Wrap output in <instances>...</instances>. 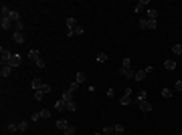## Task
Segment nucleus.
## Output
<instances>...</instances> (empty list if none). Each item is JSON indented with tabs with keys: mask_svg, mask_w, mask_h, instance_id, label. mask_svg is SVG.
Wrapping results in <instances>:
<instances>
[{
	"mask_svg": "<svg viewBox=\"0 0 182 135\" xmlns=\"http://www.w3.org/2000/svg\"><path fill=\"white\" fill-rule=\"evenodd\" d=\"M122 75H126L128 79H134V77H136V71H134V69H126V71H124V69H122Z\"/></svg>",
	"mask_w": 182,
	"mask_h": 135,
	"instance_id": "nucleus-17",
	"label": "nucleus"
},
{
	"mask_svg": "<svg viewBox=\"0 0 182 135\" xmlns=\"http://www.w3.org/2000/svg\"><path fill=\"white\" fill-rule=\"evenodd\" d=\"M41 91H43V93H49V91H51V85H47V83H45V85H43V89H41Z\"/></svg>",
	"mask_w": 182,
	"mask_h": 135,
	"instance_id": "nucleus-43",
	"label": "nucleus"
},
{
	"mask_svg": "<svg viewBox=\"0 0 182 135\" xmlns=\"http://www.w3.org/2000/svg\"><path fill=\"white\" fill-rule=\"evenodd\" d=\"M43 85H45V83H43L41 79H33V83H31V87H33L35 91H41L43 89Z\"/></svg>",
	"mask_w": 182,
	"mask_h": 135,
	"instance_id": "nucleus-9",
	"label": "nucleus"
},
{
	"mask_svg": "<svg viewBox=\"0 0 182 135\" xmlns=\"http://www.w3.org/2000/svg\"><path fill=\"white\" fill-rule=\"evenodd\" d=\"M113 131H115V133H124V131H126V127H124L122 123H117V125H113Z\"/></svg>",
	"mask_w": 182,
	"mask_h": 135,
	"instance_id": "nucleus-30",
	"label": "nucleus"
},
{
	"mask_svg": "<svg viewBox=\"0 0 182 135\" xmlns=\"http://www.w3.org/2000/svg\"><path fill=\"white\" fill-rule=\"evenodd\" d=\"M75 131H77V129H75L73 125H69V127H67V129L63 131V135H75Z\"/></svg>",
	"mask_w": 182,
	"mask_h": 135,
	"instance_id": "nucleus-26",
	"label": "nucleus"
},
{
	"mask_svg": "<svg viewBox=\"0 0 182 135\" xmlns=\"http://www.w3.org/2000/svg\"><path fill=\"white\" fill-rule=\"evenodd\" d=\"M8 18H10V20H12V22H14V24H16V22H20V14H18V12H16V10H12V12H10V16H8Z\"/></svg>",
	"mask_w": 182,
	"mask_h": 135,
	"instance_id": "nucleus-16",
	"label": "nucleus"
},
{
	"mask_svg": "<svg viewBox=\"0 0 182 135\" xmlns=\"http://www.w3.org/2000/svg\"><path fill=\"white\" fill-rule=\"evenodd\" d=\"M138 28H140V30H146V28H148V18L138 20Z\"/></svg>",
	"mask_w": 182,
	"mask_h": 135,
	"instance_id": "nucleus-18",
	"label": "nucleus"
},
{
	"mask_svg": "<svg viewBox=\"0 0 182 135\" xmlns=\"http://www.w3.org/2000/svg\"><path fill=\"white\" fill-rule=\"evenodd\" d=\"M10 73H12V67L10 65H4L2 69H0V77L4 79V77H10Z\"/></svg>",
	"mask_w": 182,
	"mask_h": 135,
	"instance_id": "nucleus-5",
	"label": "nucleus"
},
{
	"mask_svg": "<svg viewBox=\"0 0 182 135\" xmlns=\"http://www.w3.org/2000/svg\"><path fill=\"white\" fill-rule=\"evenodd\" d=\"M41 117H43V119H49V117H51V111H49V109H43V111H41Z\"/></svg>",
	"mask_w": 182,
	"mask_h": 135,
	"instance_id": "nucleus-37",
	"label": "nucleus"
},
{
	"mask_svg": "<svg viewBox=\"0 0 182 135\" xmlns=\"http://www.w3.org/2000/svg\"><path fill=\"white\" fill-rule=\"evenodd\" d=\"M12 41H14V43H18V45H22L26 39H24V34H22V32H14V34H12Z\"/></svg>",
	"mask_w": 182,
	"mask_h": 135,
	"instance_id": "nucleus-7",
	"label": "nucleus"
},
{
	"mask_svg": "<svg viewBox=\"0 0 182 135\" xmlns=\"http://www.w3.org/2000/svg\"><path fill=\"white\" fill-rule=\"evenodd\" d=\"M174 89H176V91H182V81H176V85H174Z\"/></svg>",
	"mask_w": 182,
	"mask_h": 135,
	"instance_id": "nucleus-42",
	"label": "nucleus"
},
{
	"mask_svg": "<svg viewBox=\"0 0 182 135\" xmlns=\"http://www.w3.org/2000/svg\"><path fill=\"white\" fill-rule=\"evenodd\" d=\"M158 18V10L156 8H148V20H156Z\"/></svg>",
	"mask_w": 182,
	"mask_h": 135,
	"instance_id": "nucleus-11",
	"label": "nucleus"
},
{
	"mask_svg": "<svg viewBox=\"0 0 182 135\" xmlns=\"http://www.w3.org/2000/svg\"><path fill=\"white\" fill-rule=\"evenodd\" d=\"M0 12H2V18H8V16H10V12H12V10H10V8H8V6H2V8H0Z\"/></svg>",
	"mask_w": 182,
	"mask_h": 135,
	"instance_id": "nucleus-20",
	"label": "nucleus"
},
{
	"mask_svg": "<svg viewBox=\"0 0 182 135\" xmlns=\"http://www.w3.org/2000/svg\"><path fill=\"white\" fill-rule=\"evenodd\" d=\"M148 28H150V30H156V28H158V22H156V20H148Z\"/></svg>",
	"mask_w": 182,
	"mask_h": 135,
	"instance_id": "nucleus-33",
	"label": "nucleus"
},
{
	"mask_svg": "<svg viewBox=\"0 0 182 135\" xmlns=\"http://www.w3.org/2000/svg\"><path fill=\"white\" fill-rule=\"evenodd\" d=\"M140 101H146V91H140V93H138V97H136L134 103H140Z\"/></svg>",
	"mask_w": 182,
	"mask_h": 135,
	"instance_id": "nucleus-24",
	"label": "nucleus"
},
{
	"mask_svg": "<svg viewBox=\"0 0 182 135\" xmlns=\"http://www.w3.org/2000/svg\"><path fill=\"white\" fill-rule=\"evenodd\" d=\"M0 54H2V56H0L2 67H4V65H8V63H10V56H12V52H10L8 48H4V46H2V48H0Z\"/></svg>",
	"mask_w": 182,
	"mask_h": 135,
	"instance_id": "nucleus-1",
	"label": "nucleus"
},
{
	"mask_svg": "<svg viewBox=\"0 0 182 135\" xmlns=\"http://www.w3.org/2000/svg\"><path fill=\"white\" fill-rule=\"evenodd\" d=\"M144 71H146V75H150V73H152V71H154V67H152V65H150V67H146V69H144Z\"/></svg>",
	"mask_w": 182,
	"mask_h": 135,
	"instance_id": "nucleus-44",
	"label": "nucleus"
},
{
	"mask_svg": "<svg viewBox=\"0 0 182 135\" xmlns=\"http://www.w3.org/2000/svg\"><path fill=\"white\" fill-rule=\"evenodd\" d=\"M164 67H166L168 71H174V69H176V61H172V59H168V61H164Z\"/></svg>",
	"mask_w": 182,
	"mask_h": 135,
	"instance_id": "nucleus-13",
	"label": "nucleus"
},
{
	"mask_svg": "<svg viewBox=\"0 0 182 135\" xmlns=\"http://www.w3.org/2000/svg\"><path fill=\"white\" fill-rule=\"evenodd\" d=\"M97 61H99V63H105V61H107V54H105V52L97 54Z\"/></svg>",
	"mask_w": 182,
	"mask_h": 135,
	"instance_id": "nucleus-38",
	"label": "nucleus"
},
{
	"mask_svg": "<svg viewBox=\"0 0 182 135\" xmlns=\"http://www.w3.org/2000/svg\"><path fill=\"white\" fill-rule=\"evenodd\" d=\"M122 69H124V71H126V69H132V61H130L128 56H126V59L122 61Z\"/></svg>",
	"mask_w": 182,
	"mask_h": 135,
	"instance_id": "nucleus-21",
	"label": "nucleus"
},
{
	"mask_svg": "<svg viewBox=\"0 0 182 135\" xmlns=\"http://www.w3.org/2000/svg\"><path fill=\"white\" fill-rule=\"evenodd\" d=\"M35 63H37V67H39V69H45V61H43V59H37Z\"/></svg>",
	"mask_w": 182,
	"mask_h": 135,
	"instance_id": "nucleus-39",
	"label": "nucleus"
},
{
	"mask_svg": "<svg viewBox=\"0 0 182 135\" xmlns=\"http://www.w3.org/2000/svg\"><path fill=\"white\" fill-rule=\"evenodd\" d=\"M39 119H43V117H41V111H35V113L31 115V121H35V123H37Z\"/></svg>",
	"mask_w": 182,
	"mask_h": 135,
	"instance_id": "nucleus-28",
	"label": "nucleus"
},
{
	"mask_svg": "<svg viewBox=\"0 0 182 135\" xmlns=\"http://www.w3.org/2000/svg\"><path fill=\"white\" fill-rule=\"evenodd\" d=\"M101 133H103V135H113L115 131H113V127H109V125H107V127H103V131H101Z\"/></svg>",
	"mask_w": 182,
	"mask_h": 135,
	"instance_id": "nucleus-32",
	"label": "nucleus"
},
{
	"mask_svg": "<svg viewBox=\"0 0 182 135\" xmlns=\"http://www.w3.org/2000/svg\"><path fill=\"white\" fill-rule=\"evenodd\" d=\"M67 127H69V123H67L65 119H59V121H57V129H59V131H65Z\"/></svg>",
	"mask_w": 182,
	"mask_h": 135,
	"instance_id": "nucleus-14",
	"label": "nucleus"
},
{
	"mask_svg": "<svg viewBox=\"0 0 182 135\" xmlns=\"http://www.w3.org/2000/svg\"><path fill=\"white\" fill-rule=\"evenodd\" d=\"M75 34H85V28H83V26H77V28H75Z\"/></svg>",
	"mask_w": 182,
	"mask_h": 135,
	"instance_id": "nucleus-41",
	"label": "nucleus"
},
{
	"mask_svg": "<svg viewBox=\"0 0 182 135\" xmlns=\"http://www.w3.org/2000/svg\"><path fill=\"white\" fill-rule=\"evenodd\" d=\"M172 95H174V91H172V89H166V87L162 89V97H164V99H170Z\"/></svg>",
	"mask_w": 182,
	"mask_h": 135,
	"instance_id": "nucleus-19",
	"label": "nucleus"
},
{
	"mask_svg": "<svg viewBox=\"0 0 182 135\" xmlns=\"http://www.w3.org/2000/svg\"><path fill=\"white\" fill-rule=\"evenodd\" d=\"M8 65H10L12 69L20 67V65H22V56H20V54H14V52H12V56H10V63H8Z\"/></svg>",
	"mask_w": 182,
	"mask_h": 135,
	"instance_id": "nucleus-2",
	"label": "nucleus"
},
{
	"mask_svg": "<svg viewBox=\"0 0 182 135\" xmlns=\"http://www.w3.org/2000/svg\"><path fill=\"white\" fill-rule=\"evenodd\" d=\"M0 26H2V30H10L12 20H10V18H2V20H0Z\"/></svg>",
	"mask_w": 182,
	"mask_h": 135,
	"instance_id": "nucleus-6",
	"label": "nucleus"
},
{
	"mask_svg": "<svg viewBox=\"0 0 182 135\" xmlns=\"http://www.w3.org/2000/svg\"><path fill=\"white\" fill-rule=\"evenodd\" d=\"M28 59L31 61H37V59H41V52L37 48H33V50H28Z\"/></svg>",
	"mask_w": 182,
	"mask_h": 135,
	"instance_id": "nucleus-12",
	"label": "nucleus"
},
{
	"mask_svg": "<svg viewBox=\"0 0 182 135\" xmlns=\"http://www.w3.org/2000/svg\"><path fill=\"white\" fill-rule=\"evenodd\" d=\"M67 109H69V111H77V105H75V101H69V103H67Z\"/></svg>",
	"mask_w": 182,
	"mask_h": 135,
	"instance_id": "nucleus-36",
	"label": "nucleus"
},
{
	"mask_svg": "<svg viewBox=\"0 0 182 135\" xmlns=\"http://www.w3.org/2000/svg\"><path fill=\"white\" fill-rule=\"evenodd\" d=\"M45 95H47V93H43V91H35V99H37V101H43Z\"/></svg>",
	"mask_w": 182,
	"mask_h": 135,
	"instance_id": "nucleus-31",
	"label": "nucleus"
},
{
	"mask_svg": "<svg viewBox=\"0 0 182 135\" xmlns=\"http://www.w3.org/2000/svg\"><path fill=\"white\" fill-rule=\"evenodd\" d=\"M61 99H63V101H67V103H69V101H73V93H71V91H65V93H63V97H61Z\"/></svg>",
	"mask_w": 182,
	"mask_h": 135,
	"instance_id": "nucleus-22",
	"label": "nucleus"
},
{
	"mask_svg": "<svg viewBox=\"0 0 182 135\" xmlns=\"http://www.w3.org/2000/svg\"><path fill=\"white\" fill-rule=\"evenodd\" d=\"M77 26H79V24H77V20H75L73 16H69V18H67V30H75Z\"/></svg>",
	"mask_w": 182,
	"mask_h": 135,
	"instance_id": "nucleus-4",
	"label": "nucleus"
},
{
	"mask_svg": "<svg viewBox=\"0 0 182 135\" xmlns=\"http://www.w3.org/2000/svg\"><path fill=\"white\" fill-rule=\"evenodd\" d=\"M85 79H87V77H85V73H77V79H75V81L81 85V83H85Z\"/></svg>",
	"mask_w": 182,
	"mask_h": 135,
	"instance_id": "nucleus-27",
	"label": "nucleus"
},
{
	"mask_svg": "<svg viewBox=\"0 0 182 135\" xmlns=\"http://www.w3.org/2000/svg\"><path fill=\"white\" fill-rule=\"evenodd\" d=\"M144 79H146V71H144V69H142V71H136L134 81H138V83H140V81H144Z\"/></svg>",
	"mask_w": 182,
	"mask_h": 135,
	"instance_id": "nucleus-15",
	"label": "nucleus"
},
{
	"mask_svg": "<svg viewBox=\"0 0 182 135\" xmlns=\"http://www.w3.org/2000/svg\"><path fill=\"white\" fill-rule=\"evenodd\" d=\"M28 129V121H20L18 123V131H26Z\"/></svg>",
	"mask_w": 182,
	"mask_h": 135,
	"instance_id": "nucleus-29",
	"label": "nucleus"
},
{
	"mask_svg": "<svg viewBox=\"0 0 182 135\" xmlns=\"http://www.w3.org/2000/svg\"><path fill=\"white\" fill-rule=\"evenodd\" d=\"M65 109H67V101L59 99V101L55 103V111H65Z\"/></svg>",
	"mask_w": 182,
	"mask_h": 135,
	"instance_id": "nucleus-8",
	"label": "nucleus"
},
{
	"mask_svg": "<svg viewBox=\"0 0 182 135\" xmlns=\"http://www.w3.org/2000/svg\"><path fill=\"white\" fill-rule=\"evenodd\" d=\"M113 135H122V133H113Z\"/></svg>",
	"mask_w": 182,
	"mask_h": 135,
	"instance_id": "nucleus-46",
	"label": "nucleus"
},
{
	"mask_svg": "<svg viewBox=\"0 0 182 135\" xmlns=\"http://www.w3.org/2000/svg\"><path fill=\"white\" fill-rule=\"evenodd\" d=\"M95 135H103V133H95Z\"/></svg>",
	"mask_w": 182,
	"mask_h": 135,
	"instance_id": "nucleus-45",
	"label": "nucleus"
},
{
	"mask_svg": "<svg viewBox=\"0 0 182 135\" xmlns=\"http://www.w3.org/2000/svg\"><path fill=\"white\" fill-rule=\"evenodd\" d=\"M134 101H132V97L130 95H124L122 99H119V105H124V107H128V105H132Z\"/></svg>",
	"mask_w": 182,
	"mask_h": 135,
	"instance_id": "nucleus-10",
	"label": "nucleus"
},
{
	"mask_svg": "<svg viewBox=\"0 0 182 135\" xmlns=\"http://www.w3.org/2000/svg\"><path fill=\"white\" fill-rule=\"evenodd\" d=\"M22 28H24L22 22H16V24H14V32H22Z\"/></svg>",
	"mask_w": 182,
	"mask_h": 135,
	"instance_id": "nucleus-35",
	"label": "nucleus"
},
{
	"mask_svg": "<svg viewBox=\"0 0 182 135\" xmlns=\"http://www.w3.org/2000/svg\"><path fill=\"white\" fill-rule=\"evenodd\" d=\"M138 105H140V109H142L144 113H150V111H152V103H150V101H140Z\"/></svg>",
	"mask_w": 182,
	"mask_h": 135,
	"instance_id": "nucleus-3",
	"label": "nucleus"
},
{
	"mask_svg": "<svg viewBox=\"0 0 182 135\" xmlns=\"http://www.w3.org/2000/svg\"><path fill=\"white\" fill-rule=\"evenodd\" d=\"M146 4H148V0H140V2H138V6H136V12H142Z\"/></svg>",
	"mask_w": 182,
	"mask_h": 135,
	"instance_id": "nucleus-23",
	"label": "nucleus"
},
{
	"mask_svg": "<svg viewBox=\"0 0 182 135\" xmlns=\"http://www.w3.org/2000/svg\"><path fill=\"white\" fill-rule=\"evenodd\" d=\"M8 131H10V133H14V131H18V125H14V123H10V125H8Z\"/></svg>",
	"mask_w": 182,
	"mask_h": 135,
	"instance_id": "nucleus-40",
	"label": "nucleus"
},
{
	"mask_svg": "<svg viewBox=\"0 0 182 135\" xmlns=\"http://www.w3.org/2000/svg\"><path fill=\"white\" fill-rule=\"evenodd\" d=\"M172 52H174V54H180V56H182V45H172Z\"/></svg>",
	"mask_w": 182,
	"mask_h": 135,
	"instance_id": "nucleus-25",
	"label": "nucleus"
},
{
	"mask_svg": "<svg viewBox=\"0 0 182 135\" xmlns=\"http://www.w3.org/2000/svg\"><path fill=\"white\" fill-rule=\"evenodd\" d=\"M77 89H79V83H77V81H73V83L69 85V91H71V93H75Z\"/></svg>",
	"mask_w": 182,
	"mask_h": 135,
	"instance_id": "nucleus-34",
	"label": "nucleus"
}]
</instances>
